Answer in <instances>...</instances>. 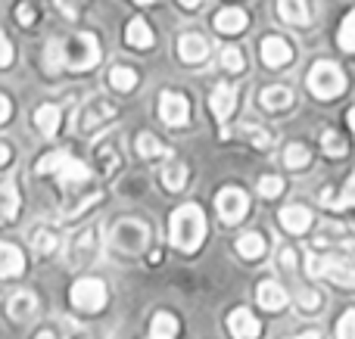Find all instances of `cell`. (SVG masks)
<instances>
[{
    "label": "cell",
    "instance_id": "obj_43",
    "mask_svg": "<svg viewBox=\"0 0 355 339\" xmlns=\"http://www.w3.org/2000/svg\"><path fill=\"white\" fill-rule=\"evenodd\" d=\"M10 116H12V103H10V97H3V93H0V125L10 122Z\"/></svg>",
    "mask_w": 355,
    "mask_h": 339
},
{
    "label": "cell",
    "instance_id": "obj_24",
    "mask_svg": "<svg viewBox=\"0 0 355 339\" xmlns=\"http://www.w3.org/2000/svg\"><path fill=\"white\" fill-rule=\"evenodd\" d=\"M19 215V190L16 184L0 187V221H12Z\"/></svg>",
    "mask_w": 355,
    "mask_h": 339
},
{
    "label": "cell",
    "instance_id": "obj_12",
    "mask_svg": "<svg viewBox=\"0 0 355 339\" xmlns=\"http://www.w3.org/2000/svg\"><path fill=\"white\" fill-rule=\"evenodd\" d=\"M94 255H97V230L87 228L75 237L72 249H69V259H72V265H87Z\"/></svg>",
    "mask_w": 355,
    "mask_h": 339
},
{
    "label": "cell",
    "instance_id": "obj_4",
    "mask_svg": "<svg viewBox=\"0 0 355 339\" xmlns=\"http://www.w3.org/2000/svg\"><path fill=\"white\" fill-rule=\"evenodd\" d=\"M309 91L315 93L318 100H334L346 91V75L337 62H315L312 72H309Z\"/></svg>",
    "mask_w": 355,
    "mask_h": 339
},
{
    "label": "cell",
    "instance_id": "obj_9",
    "mask_svg": "<svg viewBox=\"0 0 355 339\" xmlns=\"http://www.w3.org/2000/svg\"><path fill=\"white\" fill-rule=\"evenodd\" d=\"M309 271L312 274H327L334 284L346 286V290H355V271L352 268L337 265V262H331V259H312L309 262Z\"/></svg>",
    "mask_w": 355,
    "mask_h": 339
},
{
    "label": "cell",
    "instance_id": "obj_2",
    "mask_svg": "<svg viewBox=\"0 0 355 339\" xmlns=\"http://www.w3.org/2000/svg\"><path fill=\"white\" fill-rule=\"evenodd\" d=\"M37 174H56L60 178V184L66 187H81L87 184V178H91V168L85 165L81 159H72L69 153H47L41 162H37L35 168Z\"/></svg>",
    "mask_w": 355,
    "mask_h": 339
},
{
    "label": "cell",
    "instance_id": "obj_21",
    "mask_svg": "<svg viewBox=\"0 0 355 339\" xmlns=\"http://www.w3.org/2000/svg\"><path fill=\"white\" fill-rule=\"evenodd\" d=\"M35 125H37V131H41L44 137H56V131H60V109H56L53 103L37 106Z\"/></svg>",
    "mask_w": 355,
    "mask_h": 339
},
{
    "label": "cell",
    "instance_id": "obj_31",
    "mask_svg": "<svg viewBox=\"0 0 355 339\" xmlns=\"http://www.w3.org/2000/svg\"><path fill=\"white\" fill-rule=\"evenodd\" d=\"M150 333L153 336H175L178 333V318L168 315V311H159V315L153 318V324H150Z\"/></svg>",
    "mask_w": 355,
    "mask_h": 339
},
{
    "label": "cell",
    "instance_id": "obj_41",
    "mask_svg": "<svg viewBox=\"0 0 355 339\" xmlns=\"http://www.w3.org/2000/svg\"><path fill=\"white\" fill-rule=\"evenodd\" d=\"M16 19L22 25H31V22H35V6H31V3H19L16 6Z\"/></svg>",
    "mask_w": 355,
    "mask_h": 339
},
{
    "label": "cell",
    "instance_id": "obj_40",
    "mask_svg": "<svg viewBox=\"0 0 355 339\" xmlns=\"http://www.w3.org/2000/svg\"><path fill=\"white\" fill-rule=\"evenodd\" d=\"M12 62V44L6 35H0V68H6Z\"/></svg>",
    "mask_w": 355,
    "mask_h": 339
},
{
    "label": "cell",
    "instance_id": "obj_1",
    "mask_svg": "<svg viewBox=\"0 0 355 339\" xmlns=\"http://www.w3.org/2000/svg\"><path fill=\"white\" fill-rule=\"evenodd\" d=\"M168 237H172V246L181 253H196L202 246V237H206V218H202L200 205H181L172 215L168 224Z\"/></svg>",
    "mask_w": 355,
    "mask_h": 339
},
{
    "label": "cell",
    "instance_id": "obj_42",
    "mask_svg": "<svg viewBox=\"0 0 355 339\" xmlns=\"http://www.w3.org/2000/svg\"><path fill=\"white\" fill-rule=\"evenodd\" d=\"M250 140L252 143H256V147H268V143H271V137H268V131H262V128H250Z\"/></svg>",
    "mask_w": 355,
    "mask_h": 339
},
{
    "label": "cell",
    "instance_id": "obj_7",
    "mask_svg": "<svg viewBox=\"0 0 355 339\" xmlns=\"http://www.w3.org/2000/svg\"><path fill=\"white\" fill-rule=\"evenodd\" d=\"M246 205H250V199H246V193L237 190V187H227V190H221L218 199H215V209H218V215H221V221H225V224L243 221Z\"/></svg>",
    "mask_w": 355,
    "mask_h": 339
},
{
    "label": "cell",
    "instance_id": "obj_17",
    "mask_svg": "<svg viewBox=\"0 0 355 339\" xmlns=\"http://www.w3.org/2000/svg\"><path fill=\"white\" fill-rule=\"evenodd\" d=\"M287 293H284V286H277L275 280H265V284H259V305L268 311H281L284 305H287Z\"/></svg>",
    "mask_w": 355,
    "mask_h": 339
},
{
    "label": "cell",
    "instance_id": "obj_28",
    "mask_svg": "<svg viewBox=\"0 0 355 339\" xmlns=\"http://www.w3.org/2000/svg\"><path fill=\"white\" fill-rule=\"evenodd\" d=\"M110 84L116 87V91H122V93L135 91V84H137V72H135V68H128V66H116V68L110 72Z\"/></svg>",
    "mask_w": 355,
    "mask_h": 339
},
{
    "label": "cell",
    "instance_id": "obj_23",
    "mask_svg": "<svg viewBox=\"0 0 355 339\" xmlns=\"http://www.w3.org/2000/svg\"><path fill=\"white\" fill-rule=\"evenodd\" d=\"M137 153L144 156V159H172V149L166 147V143H159L153 134H141L137 137Z\"/></svg>",
    "mask_w": 355,
    "mask_h": 339
},
{
    "label": "cell",
    "instance_id": "obj_16",
    "mask_svg": "<svg viewBox=\"0 0 355 339\" xmlns=\"http://www.w3.org/2000/svg\"><path fill=\"white\" fill-rule=\"evenodd\" d=\"M281 224L290 230V234H306L309 224H312V212L306 205H287L281 212Z\"/></svg>",
    "mask_w": 355,
    "mask_h": 339
},
{
    "label": "cell",
    "instance_id": "obj_32",
    "mask_svg": "<svg viewBox=\"0 0 355 339\" xmlns=\"http://www.w3.org/2000/svg\"><path fill=\"white\" fill-rule=\"evenodd\" d=\"M309 159H312V153H309V147H302V143H290V147L284 149V162H287V168H306Z\"/></svg>",
    "mask_w": 355,
    "mask_h": 339
},
{
    "label": "cell",
    "instance_id": "obj_45",
    "mask_svg": "<svg viewBox=\"0 0 355 339\" xmlns=\"http://www.w3.org/2000/svg\"><path fill=\"white\" fill-rule=\"evenodd\" d=\"M6 162H10V147H6V143H0V168H3Z\"/></svg>",
    "mask_w": 355,
    "mask_h": 339
},
{
    "label": "cell",
    "instance_id": "obj_15",
    "mask_svg": "<svg viewBox=\"0 0 355 339\" xmlns=\"http://www.w3.org/2000/svg\"><path fill=\"white\" fill-rule=\"evenodd\" d=\"M246 12L237 10V6H227V10H221L218 16H215V28L221 31V35H240V31L246 28Z\"/></svg>",
    "mask_w": 355,
    "mask_h": 339
},
{
    "label": "cell",
    "instance_id": "obj_11",
    "mask_svg": "<svg viewBox=\"0 0 355 339\" xmlns=\"http://www.w3.org/2000/svg\"><path fill=\"white\" fill-rule=\"evenodd\" d=\"M262 59H265V66L281 68L293 59V47H290L284 37H265L262 41Z\"/></svg>",
    "mask_w": 355,
    "mask_h": 339
},
{
    "label": "cell",
    "instance_id": "obj_48",
    "mask_svg": "<svg viewBox=\"0 0 355 339\" xmlns=\"http://www.w3.org/2000/svg\"><path fill=\"white\" fill-rule=\"evenodd\" d=\"M346 122H349V128L355 131V106H352V109H349V116H346Z\"/></svg>",
    "mask_w": 355,
    "mask_h": 339
},
{
    "label": "cell",
    "instance_id": "obj_46",
    "mask_svg": "<svg viewBox=\"0 0 355 339\" xmlns=\"http://www.w3.org/2000/svg\"><path fill=\"white\" fill-rule=\"evenodd\" d=\"M184 10H193V6H200V0H181Z\"/></svg>",
    "mask_w": 355,
    "mask_h": 339
},
{
    "label": "cell",
    "instance_id": "obj_44",
    "mask_svg": "<svg viewBox=\"0 0 355 339\" xmlns=\"http://www.w3.org/2000/svg\"><path fill=\"white\" fill-rule=\"evenodd\" d=\"M293 255H296L293 249H281V265L284 268H293Z\"/></svg>",
    "mask_w": 355,
    "mask_h": 339
},
{
    "label": "cell",
    "instance_id": "obj_13",
    "mask_svg": "<svg viewBox=\"0 0 355 339\" xmlns=\"http://www.w3.org/2000/svg\"><path fill=\"white\" fill-rule=\"evenodd\" d=\"M227 327L237 339H256L259 336V321L252 318L250 309H234V315L227 318Z\"/></svg>",
    "mask_w": 355,
    "mask_h": 339
},
{
    "label": "cell",
    "instance_id": "obj_30",
    "mask_svg": "<svg viewBox=\"0 0 355 339\" xmlns=\"http://www.w3.org/2000/svg\"><path fill=\"white\" fill-rule=\"evenodd\" d=\"M56 234L53 230H44V228H37V230H31V246H35V253H41V255H50L56 249Z\"/></svg>",
    "mask_w": 355,
    "mask_h": 339
},
{
    "label": "cell",
    "instance_id": "obj_14",
    "mask_svg": "<svg viewBox=\"0 0 355 339\" xmlns=\"http://www.w3.org/2000/svg\"><path fill=\"white\" fill-rule=\"evenodd\" d=\"M178 53H181V59L184 62H202L206 59V53H209V44H206V37H200V35H181V41H178Z\"/></svg>",
    "mask_w": 355,
    "mask_h": 339
},
{
    "label": "cell",
    "instance_id": "obj_20",
    "mask_svg": "<svg viewBox=\"0 0 355 339\" xmlns=\"http://www.w3.org/2000/svg\"><path fill=\"white\" fill-rule=\"evenodd\" d=\"M37 311V299L35 293H16L10 299V318L12 321H31Z\"/></svg>",
    "mask_w": 355,
    "mask_h": 339
},
{
    "label": "cell",
    "instance_id": "obj_10",
    "mask_svg": "<svg viewBox=\"0 0 355 339\" xmlns=\"http://www.w3.org/2000/svg\"><path fill=\"white\" fill-rule=\"evenodd\" d=\"M237 100H240V93H237V87H234V84H218L212 91V100H209V103H212V112H215V118H218L221 125L234 116Z\"/></svg>",
    "mask_w": 355,
    "mask_h": 339
},
{
    "label": "cell",
    "instance_id": "obj_19",
    "mask_svg": "<svg viewBox=\"0 0 355 339\" xmlns=\"http://www.w3.org/2000/svg\"><path fill=\"white\" fill-rule=\"evenodd\" d=\"M277 12H281L284 22H293V25H306L312 19L306 0H277Z\"/></svg>",
    "mask_w": 355,
    "mask_h": 339
},
{
    "label": "cell",
    "instance_id": "obj_38",
    "mask_svg": "<svg viewBox=\"0 0 355 339\" xmlns=\"http://www.w3.org/2000/svg\"><path fill=\"white\" fill-rule=\"evenodd\" d=\"M337 339H355V309L346 311L337 324Z\"/></svg>",
    "mask_w": 355,
    "mask_h": 339
},
{
    "label": "cell",
    "instance_id": "obj_34",
    "mask_svg": "<svg viewBox=\"0 0 355 339\" xmlns=\"http://www.w3.org/2000/svg\"><path fill=\"white\" fill-rule=\"evenodd\" d=\"M321 147H324V153L334 156V159L346 156V140L337 134V131H324V134H321Z\"/></svg>",
    "mask_w": 355,
    "mask_h": 339
},
{
    "label": "cell",
    "instance_id": "obj_35",
    "mask_svg": "<svg viewBox=\"0 0 355 339\" xmlns=\"http://www.w3.org/2000/svg\"><path fill=\"white\" fill-rule=\"evenodd\" d=\"M44 66H47V72H60L62 66V44L60 41H50L47 50H44Z\"/></svg>",
    "mask_w": 355,
    "mask_h": 339
},
{
    "label": "cell",
    "instance_id": "obj_50",
    "mask_svg": "<svg viewBox=\"0 0 355 339\" xmlns=\"http://www.w3.org/2000/svg\"><path fill=\"white\" fill-rule=\"evenodd\" d=\"M135 3H141V6H147V3H153V0H135Z\"/></svg>",
    "mask_w": 355,
    "mask_h": 339
},
{
    "label": "cell",
    "instance_id": "obj_5",
    "mask_svg": "<svg viewBox=\"0 0 355 339\" xmlns=\"http://www.w3.org/2000/svg\"><path fill=\"white\" fill-rule=\"evenodd\" d=\"M72 305L75 309H81V311H100L106 305V286H103V280H97V277H81L78 284L72 286Z\"/></svg>",
    "mask_w": 355,
    "mask_h": 339
},
{
    "label": "cell",
    "instance_id": "obj_36",
    "mask_svg": "<svg viewBox=\"0 0 355 339\" xmlns=\"http://www.w3.org/2000/svg\"><path fill=\"white\" fill-rule=\"evenodd\" d=\"M259 193H262L265 199L281 196V193H284V181H281V178H275V174H265V178L259 181Z\"/></svg>",
    "mask_w": 355,
    "mask_h": 339
},
{
    "label": "cell",
    "instance_id": "obj_27",
    "mask_svg": "<svg viewBox=\"0 0 355 339\" xmlns=\"http://www.w3.org/2000/svg\"><path fill=\"white\" fill-rule=\"evenodd\" d=\"M184 181H187V165H184V162L168 159V165L162 168V184H166L168 190H181Z\"/></svg>",
    "mask_w": 355,
    "mask_h": 339
},
{
    "label": "cell",
    "instance_id": "obj_51",
    "mask_svg": "<svg viewBox=\"0 0 355 339\" xmlns=\"http://www.w3.org/2000/svg\"><path fill=\"white\" fill-rule=\"evenodd\" d=\"M150 339H175V336H150Z\"/></svg>",
    "mask_w": 355,
    "mask_h": 339
},
{
    "label": "cell",
    "instance_id": "obj_39",
    "mask_svg": "<svg viewBox=\"0 0 355 339\" xmlns=\"http://www.w3.org/2000/svg\"><path fill=\"white\" fill-rule=\"evenodd\" d=\"M300 305H302V309H306V311H318L321 296H318V293H315V290H302V293H300Z\"/></svg>",
    "mask_w": 355,
    "mask_h": 339
},
{
    "label": "cell",
    "instance_id": "obj_29",
    "mask_svg": "<svg viewBox=\"0 0 355 339\" xmlns=\"http://www.w3.org/2000/svg\"><path fill=\"white\" fill-rule=\"evenodd\" d=\"M324 205H327V209H346V205H355V174L346 181L343 190H340L337 196L324 193Z\"/></svg>",
    "mask_w": 355,
    "mask_h": 339
},
{
    "label": "cell",
    "instance_id": "obj_49",
    "mask_svg": "<svg viewBox=\"0 0 355 339\" xmlns=\"http://www.w3.org/2000/svg\"><path fill=\"white\" fill-rule=\"evenodd\" d=\"M37 339H56V333H50V330H44V333H37Z\"/></svg>",
    "mask_w": 355,
    "mask_h": 339
},
{
    "label": "cell",
    "instance_id": "obj_18",
    "mask_svg": "<svg viewBox=\"0 0 355 339\" xmlns=\"http://www.w3.org/2000/svg\"><path fill=\"white\" fill-rule=\"evenodd\" d=\"M25 271V259L16 246L10 243H0V277H16Z\"/></svg>",
    "mask_w": 355,
    "mask_h": 339
},
{
    "label": "cell",
    "instance_id": "obj_3",
    "mask_svg": "<svg viewBox=\"0 0 355 339\" xmlns=\"http://www.w3.org/2000/svg\"><path fill=\"white\" fill-rule=\"evenodd\" d=\"M100 62V44L91 31H81V35H72L66 44H62V66L72 68V72H87Z\"/></svg>",
    "mask_w": 355,
    "mask_h": 339
},
{
    "label": "cell",
    "instance_id": "obj_37",
    "mask_svg": "<svg viewBox=\"0 0 355 339\" xmlns=\"http://www.w3.org/2000/svg\"><path fill=\"white\" fill-rule=\"evenodd\" d=\"M221 66H225L227 72H243V53H240L237 47H225L221 50Z\"/></svg>",
    "mask_w": 355,
    "mask_h": 339
},
{
    "label": "cell",
    "instance_id": "obj_33",
    "mask_svg": "<svg viewBox=\"0 0 355 339\" xmlns=\"http://www.w3.org/2000/svg\"><path fill=\"white\" fill-rule=\"evenodd\" d=\"M340 47L346 50V53H355V10L349 12V16L343 19V25H340V35H337Z\"/></svg>",
    "mask_w": 355,
    "mask_h": 339
},
{
    "label": "cell",
    "instance_id": "obj_6",
    "mask_svg": "<svg viewBox=\"0 0 355 339\" xmlns=\"http://www.w3.org/2000/svg\"><path fill=\"white\" fill-rule=\"evenodd\" d=\"M112 118H116V106H112L110 100H103V97H94V100H87L85 109H81V116H78V131H81V134H91L94 128H100V125L112 122Z\"/></svg>",
    "mask_w": 355,
    "mask_h": 339
},
{
    "label": "cell",
    "instance_id": "obj_25",
    "mask_svg": "<svg viewBox=\"0 0 355 339\" xmlns=\"http://www.w3.org/2000/svg\"><path fill=\"white\" fill-rule=\"evenodd\" d=\"M290 103H293V93H290L287 87H268V91H262V106L268 112L290 109Z\"/></svg>",
    "mask_w": 355,
    "mask_h": 339
},
{
    "label": "cell",
    "instance_id": "obj_8",
    "mask_svg": "<svg viewBox=\"0 0 355 339\" xmlns=\"http://www.w3.org/2000/svg\"><path fill=\"white\" fill-rule=\"evenodd\" d=\"M159 116L166 125H172V128H181V125H187L190 118V103L184 93H175V91H166L159 97Z\"/></svg>",
    "mask_w": 355,
    "mask_h": 339
},
{
    "label": "cell",
    "instance_id": "obj_26",
    "mask_svg": "<svg viewBox=\"0 0 355 339\" xmlns=\"http://www.w3.org/2000/svg\"><path fill=\"white\" fill-rule=\"evenodd\" d=\"M237 253L243 255V259H262V255H265V237L256 234V230L243 234L237 240Z\"/></svg>",
    "mask_w": 355,
    "mask_h": 339
},
{
    "label": "cell",
    "instance_id": "obj_47",
    "mask_svg": "<svg viewBox=\"0 0 355 339\" xmlns=\"http://www.w3.org/2000/svg\"><path fill=\"white\" fill-rule=\"evenodd\" d=\"M296 339H321V333H315V330H309V333H300Z\"/></svg>",
    "mask_w": 355,
    "mask_h": 339
},
{
    "label": "cell",
    "instance_id": "obj_22",
    "mask_svg": "<svg viewBox=\"0 0 355 339\" xmlns=\"http://www.w3.org/2000/svg\"><path fill=\"white\" fill-rule=\"evenodd\" d=\"M125 41L137 50H147V47H153V31H150V25L144 19H131L128 31H125Z\"/></svg>",
    "mask_w": 355,
    "mask_h": 339
}]
</instances>
